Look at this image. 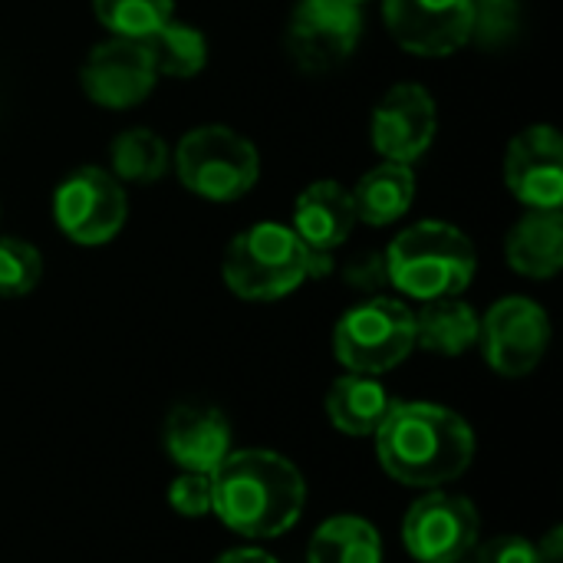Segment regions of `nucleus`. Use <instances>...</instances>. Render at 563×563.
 <instances>
[{
  "label": "nucleus",
  "mask_w": 563,
  "mask_h": 563,
  "mask_svg": "<svg viewBox=\"0 0 563 563\" xmlns=\"http://www.w3.org/2000/svg\"><path fill=\"white\" fill-rule=\"evenodd\" d=\"M307 505V482L294 462L267 449L228 452L211 472V515L241 538L287 534Z\"/></svg>",
  "instance_id": "obj_1"
},
{
  "label": "nucleus",
  "mask_w": 563,
  "mask_h": 563,
  "mask_svg": "<svg viewBox=\"0 0 563 563\" xmlns=\"http://www.w3.org/2000/svg\"><path fill=\"white\" fill-rule=\"evenodd\" d=\"M373 439L386 475L409 488H442L475 459L472 426L435 402H393Z\"/></svg>",
  "instance_id": "obj_2"
},
{
  "label": "nucleus",
  "mask_w": 563,
  "mask_h": 563,
  "mask_svg": "<svg viewBox=\"0 0 563 563\" xmlns=\"http://www.w3.org/2000/svg\"><path fill=\"white\" fill-rule=\"evenodd\" d=\"M333 271L330 254L310 251L294 228L261 221L241 231L221 264L224 284L241 300H280L294 294L303 280H320Z\"/></svg>",
  "instance_id": "obj_3"
},
{
  "label": "nucleus",
  "mask_w": 563,
  "mask_h": 563,
  "mask_svg": "<svg viewBox=\"0 0 563 563\" xmlns=\"http://www.w3.org/2000/svg\"><path fill=\"white\" fill-rule=\"evenodd\" d=\"M389 287L412 300L462 297L475 277V247L455 224L419 221L406 228L386 251Z\"/></svg>",
  "instance_id": "obj_4"
},
{
  "label": "nucleus",
  "mask_w": 563,
  "mask_h": 563,
  "mask_svg": "<svg viewBox=\"0 0 563 563\" xmlns=\"http://www.w3.org/2000/svg\"><path fill=\"white\" fill-rule=\"evenodd\" d=\"M333 350L350 373L383 376L416 350V313L393 297H369L340 317Z\"/></svg>",
  "instance_id": "obj_5"
},
{
  "label": "nucleus",
  "mask_w": 563,
  "mask_h": 563,
  "mask_svg": "<svg viewBox=\"0 0 563 563\" xmlns=\"http://www.w3.org/2000/svg\"><path fill=\"white\" fill-rule=\"evenodd\" d=\"M175 168L188 191L208 201L244 198L261 175L257 148L228 125H198L175 148Z\"/></svg>",
  "instance_id": "obj_6"
},
{
  "label": "nucleus",
  "mask_w": 563,
  "mask_h": 563,
  "mask_svg": "<svg viewBox=\"0 0 563 563\" xmlns=\"http://www.w3.org/2000/svg\"><path fill=\"white\" fill-rule=\"evenodd\" d=\"M125 211L129 201L119 178L102 168H79L66 175L53 195L56 228L82 247L109 244L122 231Z\"/></svg>",
  "instance_id": "obj_7"
},
{
  "label": "nucleus",
  "mask_w": 563,
  "mask_h": 563,
  "mask_svg": "<svg viewBox=\"0 0 563 563\" xmlns=\"http://www.w3.org/2000/svg\"><path fill=\"white\" fill-rule=\"evenodd\" d=\"M478 511L465 495L429 492L402 521V544L419 563H462L478 544Z\"/></svg>",
  "instance_id": "obj_8"
},
{
  "label": "nucleus",
  "mask_w": 563,
  "mask_h": 563,
  "mask_svg": "<svg viewBox=\"0 0 563 563\" xmlns=\"http://www.w3.org/2000/svg\"><path fill=\"white\" fill-rule=\"evenodd\" d=\"M363 13L356 0H300L290 13L287 49L307 73L340 66L360 43Z\"/></svg>",
  "instance_id": "obj_9"
},
{
  "label": "nucleus",
  "mask_w": 563,
  "mask_h": 563,
  "mask_svg": "<svg viewBox=\"0 0 563 563\" xmlns=\"http://www.w3.org/2000/svg\"><path fill=\"white\" fill-rule=\"evenodd\" d=\"M482 346L485 360L501 376H528L538 369L551 346V320L541 303L528 297H505L498 300L482 323Z\"/></svg>",
  "instance_id": "obj_10"
},
{
  "label": "nucleus",
  "mask_w": 563,
  "mask_h": 563,
  "mask_svg": "<svg viewBox=\"0 0 563 563\" xmlns=\"http://www.w3.org/2000/svg\"><path fill=\"white\" fill-rule=\"evenodd\" d=\"M386 23L396 43L416 56H449L478 26L475 0H386Z\"/></svg>",
  "instance_id": "obj_11"
},
{
  "label": "nucleus",
  "mask_w": 563,
  "mask_h": 563,
  "mask_svg": "<svg viewBox=\"0 0 563 563\" xmlns=\"http://www.w3.org/2000/svg\"><path fill=\"white\" fill-rule=\"evenodd\" d=\"M505 185L531 211H561L563 139L554 125L518 132L505 152Z\"/></svg>",
  "instance_id": "obj_12"
},
{
  "label": "nucleus",
  "mask_w": 563,
  "mask_h": 563,
  "mask_svg": "<svg viewBox=\"0 0 563 563\" xmlns=\"http://www.w3.org/2000/svg\"><path fill=\"white\" fill-rule=\"evenodd\" d=\"M79 79H82L86 96L96 106L132 109L155 89L158 73H155V63L142 40L112 36V40L92 46V53L82 63Z\"/></svg>",
  "instance_id": "obj_13"
},
{
  "label": "nucleus",
  "mask_w": 563,
  "mask_h": 563,
  "mask_svg": "<svg viewBox=\"0 0 563 563\" xmlns=\"http://www.w3.org/2000/svg\"><path fill=\"white\" fill-rule=\"evenodd\" d=\"M435 99L419 82L393 86L373 109V148L389 162H416L435 139Z\"/></svg>",
  "instance_id": "obj_14"
},
{
  "label": "nucleus",
  "mask_w": 563,
  "mask_h": 563,
  "mask_svg": "<svg viewBox=\"0 0 563 563\" xmlns=\"http://www.w3.org/2000/svg\"><path fill=\"white\" fill-rule=\"evenodd\" d=\"M165 452L181 472L211 475L231 452V422L211 406H175L165 419Z\"/></svg>",
  "instance_id": "obj_15"
},
{
  "label": "nucleus",
  "mask_w": 563,
  "mask_h": 563,
  "mask_svg": "<svg viewBox=\"0 0 563 563\" xmlns=\"http://www.w3.org/2000/svg\"><path fill=\"white\" fill-rule=\"evenodd\" d=\"M353 198L340 181H313L294 205V234L317 254H330L353 234Z\"/></svg>",
  "instance_id": "obj_16"
},
{
  "label": "nucleus",
  "mask_w": 563,
  "mask_h": 563,
  "mask_svg": "<svg viewBox=\"0 0 563 563\" xmlns=\"http://www.w3.org/2000/svg\"><path fill=\"white\" fill-rule=\"evenodd\" d=\"M508 264L531 280H548L563 267L561 211H528L505 241Z\"/></svg>",
  "instance_id": "obj_17"
},
{
  "label": "nucleus",
  "mask_w": 563,
  "mask_h": 563,
  "mask_svg": "<svg viewBox=\"0 0 563 563\" xmlns=\"http://www.w3.org/2000/svg\"><path fill=\"white\" fill-rule=\"evenodd\" d=\"M393 409V396L376 376L346 373L327 393V416L343 435H376Z\"/></svg>",
  "instance_id": "obj_18"
},
{
  "label": "nucleus",
  "mask_w": 563,
  "mask_h": 563,
  "mask_svg": "<svg viewBox=\"0 0 563 563\" xmlns=\"http://www.w3.org/2000/svg\"><path fill=\"white\" fill-rule=\"evenodd\" d=\"M482 336V317L462 297L426 300L416 313V346L439 356H462Z\"/></svg>",
  "instance_id": "obj_19"
},
{
  "label": "nucleus",
  "mask_w": 563,
  "mask_h": 563,
  "mask_svg": "<svg viewBox=\"0 0 563 563\" xmlns=\"http://www.w3.org/2000/svg\"><path fill=\"white\" fill-rule=\"evenodd\" d=\"M353 198V211H356V221H366L373 228H383V224H393L399 221L409 208H412V198H416V175L409 165L402 162H386V165H376L373 172H366L356 188L350 191Z\"/></svg>",
  "instance_id": "obj_20"
},
{
  "label": "nucleus",
  "mask_w": 563,
  "mask_h": 563,
  "mask_svg": "<svg viewBox=\"0 0 563 563\" xmlns=\"http://www.w3.org/2000/svg\"><path fill=\"white\" fill-rule=\"evenodd\" d=\"M307 563H383V538L366 518L340 515L313 531Z\"/></svg>",
  "instance_id": "obj_21"
},
{
  "label": "nucleus",
  "mask_w": 563,
  "mask_h": 563,
  "mask_svg": "<svg viewBox=\"0 0 563 563\" xmlns=\"http://www.w3.org/2000/svg\"><path fill=\"white\" fill-rule=\"evenodd\" d=\"M142 43H145L158 76L188 79V76L201 73L205 63H208V40H205V33L198 26H188V23H178V20L162 23Z\"/></svg>",
  "instance_id": "obj_22"
},
{
  "label": "nucleus",
  "mask_w": 563,
  "mask_h": 563,
  "mask_svg": "<svg viewBox=\"0 0 563 563\" xmlns=\"http://www.w3.org/2000/svg\"><path fill=\"white\" fill-rule=\"evenodd\" d=\"M115 178L132 185H152L168 168V145L152 129H125L109 145Z\"/></svg>",
  "instance_id": "obj_23"
},
{
  "label": "nucleus",
  "mask_w": 563,
  "mask_h": 563,
  "mask_svg": "<svg viewBox=\"0 0 563 563\" xmlns=\"http://www.w3.org/2000/svg\"><path fill=\"white\" fill-rule=\"evenodd\" d=\"M99 23L112 36L125 40H145L152 36L162 23L172 20L175 0H92Z\"/></svg>",
  "instance_id": "obj_24"
},
{
  "label": "nucleus",
  "mask_w": 563,
  "mask_h": 563,
  "mask_svg": "<svg viewBox=\"0 0 563 563\" xmlns=\"http://www.w3.org/2000/svg\"><path fill=\"white\" fill-rule=\"evenodd\" d=\"M43 274V257L20 238H0V297H26Z\"/></svg>",
  "instance_id": "obj_25"
},
{
  "label": "nucleus",
  "mask_w": 563,
  "mask_h": 563,
  "mask_svg": "<svg viewBox=\"0 0 563 563\" xmlns=\"http://www.w3.org/2000/svg\"><path fill=\"white\" fill-rule=\"evenodd\" d=\"M168 505L181 518H205V515H211V475L181 472L168 485Z\"/></svg>",
  "instance_id": "obj_26"
},
{
  "label": "nucleus",
  "mask_w": 563,
  "mask_h": 563,
  "mask_svg": "<svg viewBox=\"0 0 563 563\" xmlns=\"http://www.w3.org/2000/svg\"><path fill=\"white\" fill-rule=\"evenodd\" d=\"M462 563H541V561H538V548H534L528 538L501 534V538H492V541H478Z\"/></svg>",
  "instance_id": "obj_27"
},
{
  "label": "nucleus",
  "mask_w": 563,
  "mask_h": 563,
  "mask_svg": "<svg viewBox=\"0 0 563 563\" xmlns=\"http://www.w3.org/2000/svg\"><path fill=\"white\" fill-rule=\"evenodd\" d=\"M343 280H346L353 290L379 294L383 287H389L386 254H379V251H363V254L350 257V261H346V267H343Z\"/></svg>",
  "instance_id": "obj_28"
},
{
  "label": "nucleus",
  "mask_w": 563,
  "mask_h": 563,
  "mask_svg": "<svg viewBox=\"0 0 563 563\" xmlns=\"http://www.w3.org/2000/svg\"><path fill=\"white\" fill-rule=\"evenodd\" d=\"M538 561L541 563H563V531L551 528V534L538 544Z\"/></svg>",
  "instance_id": "obj_29"
},
{
  "label": "nucleus",
  "mask_w": 563,
  "mask_h": 563,
  "mask_svg": "<svg viewBox=\"0 0 563 563\" xmlns=\"http://www.w3.org/2000/svg\"><path fill=\"white\" fill-rule=\"evenodd\" d=\"M214 563H280L274 554L267 551H257V548H238V551H228L221 554Z\"/></svg>",
  "instance_id": "obj_30"
},
{
  "label": "nucleus",
  "mask_w": 563,
  "mask_h": 563,
  "mask_svg": "<svg viewBox=\"0 0 563 563\" xmlns=\"http://www.w3.org/2000/svg\"><path fill=\"white\" fill-rule=\"evenodd\" d=\"M475 3H505V0H475Z\"/></svg>",
  "instance_id": "obj_31"
},
{
  "label": "nucleus",
  "mask_w": 563,
  "mask_h": 563,
  "mask_svg": "<svg viewBox=\"0 0 563 563\" xmlns=\"http://www.w3.org/2000/svg\"><path fill=\"white\" fill-rule=\"evenodd\" d=\"M356 3H360V0H356Z\"/></svg>",
  "instance_id": "obj_32"
}]
</instances>
